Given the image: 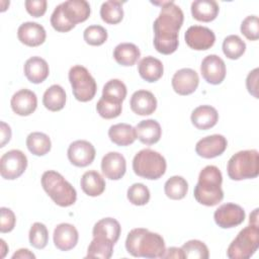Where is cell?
<instances>
[{
  "mask_svg": "<svg viewBox=\"0 0 259 259\" xmlns=\"http://www.w3.org/2000/svg\"><path fill=\"white\" fill-rule=\"evenodd\" d=\"M140 57V49L132 42H121L117 45L113 51V58L116 63L124 67L135 65Z\"/></svg>",
  "mask_w": 259,
  "mask_h": 259,
  "instance_id": "f546056e",
  "label": "cell"
},
{
  "mask_svg": "<svg viewBox=\"0 0 259 259\" xmlns=\"http://www.w3.org/2000/svg\"><path fill=\"white\" fill-rule=\"evenodd\" d=\"M130 105L136 114L150 115L157 108V99L151 91L138 90L132 95Z\"/></svg>",
  "mask_w": 259,
  "mask_h": 259,
  "instance_id": "ffe728a7",
  "label": "cell"
},
{
  "mask_svg": "<svg viewBox=\"0 0 259 259\" xmlns=\"http://www.w3.org/2000/svg\"><path fill=\"white\" fill-rule=\"evenodd\" d=\"M213 219L220 228L231 229L241 225L244 222L245 210L239 204L232 202L224 203L215 209Z\"/></svg>",
  "mask_w": 259,
  "mask_h": 259,
  "instance_id": "30bf717a",
  "label": "cell"
},
{
  "mask_svg": "<svg viewBox=\"0 0 259 259\" xmlns=\"http://www.w3.org/2000/svg\"><path fill=\"white\" fill-rule=\"evenodd\" d=\"M127 199L134 205H145L150 200V190L143 183H134L126 192Z\"/></svg>",
  "mask_w": 259,
  "mask_h": 259,
  "instance_id": "ab89813d",
  "label": "cell"
},
{
  "mask_svg": "<svg viewBox=\"0 0 259 259\" xmlns=\"http://www.w3.org/2000/svg\"><path fill=\"white\" fill-rule=\"evenodd\" d=\"M23 71L27 80L33 84H39L44 82L50 74V69L47 61L37 56L31 57L26 60V62L24 63Z\"/></svg>",
  "mask_w": 259,
  "mask_h": 259,
  "instance_id": "7402d4cb",
  "label": "cell"
},
{
  "mask_svg": "<svg viewBox=\"0 0 259 259\" xmlns=\"http://www.w3.org/2000/svg\"><path fill=\"white\" fill-rule=\"evenodd\" d=\"M0 243H1V249H0L1 250V254H0V257L4 258L6 252L8 251V247H7V245H6V243H5V241L3 239L0 240Z\"/></svg>",
  "mask_w": 259,
  "mask_h": 259,
  "instance_id": "f5cc1de1",
  "label": "cell"
},
{
  "mask_svg": "<svg viewBox=\"0 0 259 259\" xmlns=\"http://www.w3.org/2000/svg\"><path fill=\"white\" fill-rule=\"evenodd\" d=\"M102 97L121 102L126 97V86L118 79H111L107 81L102 89Z\"/></svg>",
  "mask_w": 259,
  "mask_h": 259,
  "instance_id": "74e56055",
  "label": "cell"
},
{
  "mask_svg": "<svg viewBox=\"0 0 259 259\" xmlns=\"http://www.w3.org/2000/svg\"><path fill=\"white\" fill-rule=\"evenodd\" d=\"M223 175L217 166H205L199 173L198 182L194 187L193 195L197 202L206 206H213L224 198L222 189Z\"/></svg>",
  "mask_w": 259,
  "mask_h": 259,
  "instance_id": "3957f363",
  "label": "cell"
},
{
  "mask_svg": "<svg viewBox=\"0 0 259 259\" xmlns=\"http://www.w3.org/2000/svg\"><path fill=\"white\" fill-rule=\"evenodd\" d=\"M241 32L250 40L259 38V19L256 15L247 16L241 23Z\"/></svg>",
  "mask_w": 259,
  "mask_h": 259,
  "instance_id": "ee69618b",
  "label": "cell"
},
{
  "mask_svg": "<svg viewBox=\"0 0 259 259\" xmlns=\"http://www.w3.org/2000/svg\"><path fill=\"white\" fill-rule=\"evenodd\" d=\"M96 110L98 114L105 119L115 118L121 113L122 103L101 96L96 104Z\"/></svg>",
  "mask_w": 259,
  "mask_h": 259,
  "instance_id": "8d00e7d4",
  "label": "cell"
},
{
  "mask_svg": "<svg viewBox=\"0 0 259 259\" xmlns=\"http://www.w3.org/2000/svg\"><path fill=\"white\" fill-rule=\"evenodd\" d=\"M121 227L113 218H104L99 220L93 227V237H104L112 241L114 244L119 239Z\"/></svg>",
  "mask_w": 259,
  "mask_h": 259,
  "instance_id": "83f0119b",
  "label": "cell"
},
{
  "mask_svg": "<svg viewBox=\"0 0 259 259\" xmlns=\"http://www.w3.org/2000/svg\"><path fill=\"white\" fill-rule=\"evenodd\" d=\"M171 84L173 90L179 95H189L193 93L199 84L198 74L190 68H183L175 72Z\"/></svg>",
  "mask_w": 259,
  "mask_h": 259,
  "instance_id": "5bb4252c",
  "label": "cell"
},
{
  "mask_svg": "<svg viewBox=\"0 0 259 259\" xmlns=\"http://www.w3.org/2000/svg\"><path fill=\"white\" fill-rule=\"evenodd\" d=\"M228 147L227 139L222 135H211L200 139L195 146V152L198 156L211 159L222 155Z\"/></svg>",
  "mask_w": 259,
  "mask_h": 259,
  "instance_id": "9a60e30c",
  "label": "cell"
},
{
  "mask_svg": "<svg viewBox=\"0 0 259 259\" xmlns=\"http://www.w3.org/2000/svg\"><path fill=\"white\" fill-rule=\"evenodd\" d=\"M151 3L161 6L159 16L153 24L155 32L154 47L160 54L171 55L179 45L178 33L183 24L184 14L174 1H152Z\"/></svg>",
  "mask_w": 259,
  "mask_h": 259,
  "instance_id": "6da1fadb",
  "label": "cell"
},
{
  "mask_svg": "<svg viewBox=\"0 0 259 259\" xmlns=\"http://www.w3.org/2000/svg\"><path fill=\"white\" fill-rule=\"evenodd\" d=\"M250 225L258 226V208H255L254 211L250 214Z\"/></svg>",
  "mask_w": 259,
  "mask_h": 259,
  "instance_id": "816d5d0a",
  "label": "cell"
},
{
  "mask_svg": "<svg viewBox=\"0 0 259 259\" xmlns=\"http://www.w3.org/2000/svg\"><path fill=\"white\" fill-rule=\"evenodd\" d=\"M227 172L232 180L256 178L259 174V154L257 150H244L234 154L227 165Z\"/></svg>",
  "mask_w": 259,
  "mask_h": 259,
  "instance_id": "5b68a950",
  "label": "cell"
},
{
  "mask_svg": "<svg viewBox=\"0 0 259 259\" xmlns=\"http://www.w3.org/2000/svg\"><path fill=\"white\" fill-rule=\"evenodd\" d=\"M41 186L59 206L67 207L76 202V189L57 171L49 170L44 172L41 176Z\"/></svg>",
  "mask_w": 259,
  "mask_h": 259,
  "instance_id": "277c9868",
  "label": "cell"
},
{
  "mask_svg": "<svg viewBox=\"0 0 259 259\" xmlns=\"http://www.w3.org/2000/svg\"><path fill=\"white\" fill-rule=\"evenodd\" d=\"M66 99V92L63 87L58 84H54L45 91L42 104L50 111H59L65 107Z\"/></svg>",
  "mask_w": 259,
  "mask_h": 259,
  "instance_id": "4dcf8cb0",
  "label": "cell"
},
{
  "mask_svg": "<svg viewBox=\"0 0 259 259\" xmlns=\"http://www.w3.org/2000/svg\"><path fill=\"white\" fill-rule=\"evenodd\" d=\"M125 249L134 257L162 258L166 248L161 235L144 228L130 231L125 240Z\"/></svg>",
  "mask_w": 259,
  "mask_h": 259,
  "instance_id": "7a4b0ae2",
  "label": "cell"
},
{
  "mask_svg": "<svg viewBox=\"0 0 259 259\" xmlns=\"http://www.w3.org/2000/svg\"><path fill=\"white\" fill-rule=\"evenodd\" d=\"M51 24L54 29L59 32H67L75 27V25L69 22V20L66 18L61 4H59L53 11L51 16Z\"/></svg>",
  "mask_w": 259,
  "mask_h": 259,
  "instance_id": "7bdbcfd3",
  "label": "cell"
},
{
  "mask_svg": "<svg viewBox=\"0 0 259 259\" xmlns=\"http://www.w3.org/2000/svg\"><path fill=\"white\" fill-rule=\"evenodd\" d=\"M137 139L145 145H154L159 142L162 130L160 123L155 119H146L140 121L136 127Z\"/></svg>",
  "mask_w": 259,
  "mask_h": 259,
  "instance_id": "cb8c5ba5",
  "label": "cell"
},
{
  "mask_svg": "<svg viewBox=\"0 0 259 259\" xmlns=\"http://www.w3.org/2000/svg\"><path fill=\"white\" fill-rule=\"evenodd\" d=\"M29 243L35 249H44L49 242V232L41 223H34L28 234Z\"/></svg>",
  "mask_w": 259,
  "mask_h": 259,
  "instance_id": "60d3db41",
  "label": "cell"
},
{
  "mask_svg": "<svg viewBox=\"0 0 259 259\" xmlns=\"http://www.w3.org/2000/svg\"><path fill=\"white\" fill-rule=\"evenodd\" d=\"M107 36V30L103 26L97 24L89 25L88 27H86L83 33V37L86 44L95 47L103 45L106 41Z\"/></svg>",
  "mask_w": 259,
  "mask_h": 259,
  "instance_id": "b9f144b4",
  "label": "cell"
},
{
  "mask_svg": "<svg viewBox=\"0 0 259 259\" xmlns=\"http://www.w3.org/2000/svg\"><path fill=\"white\" fill-rule=\"evenodd\" d=\"M259 247V228L250 225L239 232L227 250L230 259H248Z\"/></svg>",
  "mask_w": 259,
  "mask_h": 259,
  "instance_id": "52a82bcc",
  "label": "cell"
},
{
  "mask_svg": "<svg viewBox=\"0 0 259 259\" xmlns=\"http://www.w3.org/2000/svg\"><path fill=\"white\" fill-rule=\"evenodd\" d=\"M28 151L35 156H45L51 151L52 142L48 135L40 132H33L26 138Z\"/></svg>",
  "mask_w": 259,
  "mask_h": 259,
  "instance_id": "d6a6232c",
  "label": "cell"
},
{
  "mask_svg": "<svg viewBox=\"0 0 259 259\" xmlns=\"http://www.w3.org/2000/svg\"><path fill=\"white\" fill-rule=\"evenodd\" d=\"M162 258H179V259H183L184 255L182 252L181 248H177V247H170L169 249H167L163 255Z\"/></svg>",
  "mask_w": 259,
  "mask_h": 259,
  "instance_id": "681fc988",
  "label": "cell"
},
{
  "mask_svg": "<svg viewBox=\"0 0 259 259\" xmlns=\"http://www.w3.org/2000/svg\"><path fill=\"white\" fill-rule=\"evenodd\" d=\"M26 11L33 17H40L47 11L48 3L46 0H26L24 2Z\"/></svg>",
  "mask_w": 259,
  "mask_h": 259,
  "instance_id": "bcb514c9",
  "label": "cell"
},
{
  "mask_svg": "<svg viewBox=\"0 0 259 259\" xmlns=\"http://www.w3.org/2000/svg\"><path fill=\"white\" fill-rule=\"evenodd\" d=\"M10 105L14 113L20 116L30 115L37 106V97L29 89H20L15 92L10 100Z\"/></svg>",
  "mask_w": 259,
  "mask_h": 259,
  "instance_id": "2e32d148",
  "label": "cell"
},
{
  "mask_svg": "<svg viewBox=\"0 0 259 259\" xmlns=\"http://www.w3.org/2000/svg\"><path fill=\"white\" fill-rule=\"evenodd\" d=\"M0 135H1L0 147L3 148L11 139V128L4 121H0Z\"/></svg>",
  "mask_w": 259,
  "mask_h": 259,
  "instance_id": "c3c4849f",
  "label": "cell"
},
{
  "mask_svg": "<svg viewBox=\"0 0 259 259\" xmlns=\"http://www.w3.org/2000/svg\"><path fill=\"white\" fill-rule=\"evenodd\" d=\"M69 81L74 97L81 102H87L94 98L97 85L89 71L81 66H73L69 71Z\"/></svg>",
  "mask_w": 259,
  "mask_h": 259,
  "instance_id": "ba28073f",
  "label": "cell"
},
{
  "mask_svg": "<svg viewBox=\"0 0 259 259\" xmlns=\"http://www.w3.org/2000/svg\"><path fill=\"white\" fill-rule=\"evenodd\" d=\"M202 78L209 84H221L226 77V64L222 58L217 55L206 56L200 65Z\"/></svg>",
  "mask_w": 259,
  "mask_h": 259,
  "instance_id": "4fadbf2b",
  "label": "cell"
},
{
  "mask_svg": "<svg viewBox=\"0 0 259 259\" xmlns=\"http://www.w3.org/2000/svg\"><path fill=\"white\" fill-rule=\"evenodd\" d=\"M94 146L85 140H78L70 144L67 155L69 161L77 167H86L95 159Z\"/></svg>",
  "mask_w": 259,
  "mask_h": 259,
  "instance_id": "7c38bea8",
  "label": "cell"
},
{
  "mask_svg": "<svg viewBox=\"0 0 259 259\" xmlns=\"http://www.w3.org/2000/svg\"><path fill=\"white\" fill-rule=\"evenodd\" d=\"M191 122L198 130H208L213 127L219 120L217 109L210 105H199L191 113Z\"/></svg>",
  "mask_w": 259,
  "mask_h": 259,
  "instance_id": "603a6c76",
  "label": "cell"
},
{
  "mask_svg": "<svg viewBox=\"0 0 259 259\" xmlns=\"http://www.w3.org/2000/svg\"><path fill=\"white\" fill-rule=\"evenodd\" d=\"M53 239L55 246L59 250L69 251L77 245L79 234L73 225L62 223L55 228Z\"/></svg>",
  "mask_w": 259,
  "mask_h": 259,
  "instance_id": "d6986e66",
  "label": "cell"
},
{
  "mask_svg": "<svg viewBox=\"0 0 259 259\" xmlns=\"http://www.w3.org/2000/svg\"><path fill=\"white\" fill-rule=\"evenodd\" d=\"M164 191L167 197L174 200H179L185 197L188 191V183L182 176L170 177L164 185Z\"/></svg>",
  "mask_w": 259,
  "mask_h": 259,
  "instance_id": "e575fe53",
  "label": "cell"
},
{
  "mask_svg": "<svg viewBox=\"0 0 259 259\" xmlns=\"http://www.w3.org/2000/svg\"><path fill=\"white\" fill-rule=\"evenodd\" d=\"M27 167V158L20 150H10L0 159V174L6 180L20 177Z\"/></svg>",
  "mask_w": 259,
  "mask_h": 259,
  "instance_id": "9c48e42d",
  "label": "cell"
},
{
  "mask_svg": "<svg viewBox=\"0 0 259 259\" xmlns=\"http://www.w3.org/2000/svg\"><path fill=\"white\" fill-rule=\"evenodd\" d=\"M108 137L110 141L117 146L132 145L137 139L135 127L123 122L111 125L108 130Z\"/></svg>",
  "mask_w": 259,
  "mask_h": 259,
  "instance_id": "f1b7e54d",
  "label": "cell"
},
{
  "mask_svg": "<svg viewBox=\"0 0 259 259\" xmlns=\"http://www.w3.org/2000/svg\"><path fill=\"white\" fill-rule=\"evenodd\" d=\"M114 243L104 237H93L87 249V258L109 259L113 253Z\"/></svg>",
  "mask_w": 259,
  "mask_h": 259,
  "instance_id": "1f68e13d",
  "label": "cell"
},
{
  "mask_svg": "<svg viewBox=\"0 0 259 259\" xmlns=\"http://www.w3.org/2000/svg\"><path fill=\"white\" fill-rule=\"evenodd\" d=\"M61 5L66 18L74 25L87 20L90 16V5L85 0H68Z\"/></svg>",
  "mask_w": 259,
  "mask_h": 259,
  "instance_id": "44dd1931",
  "label": "cell"
},
{
  "mask_svg": "<svg viewBox=\"0 0 259 259\" xmlns=\"http://www.w3.org/2000/svg\"><path fill=\"white\" fill-rule=\"evenodd\" d=\"M220 7L213 0H195L191 3L192 17L198 21L210 22L219 14Z\"/></svg>",
  "mask_w": 259,
  "mask_h": 259,
  "instance_id": "484cf974",
  "label": "cell"
},
{
  "mask_svg": "<svg viewBox=\"0 0 259 259\" xmlns=\"http://www.w3.org/2000/svg\"><path fill=\"white\" fill-rule=\"evenodd\" d=\"M246 51L245 41L236 34L228 35L223 41V52L231 60H237L243 56Z\"/></svg>",
  "mask_w": 259,
  "mask_h": 259,
  "instance_id": "d590c367",
  "label": "cell"
},
{
  "mask_svg": "<svg viewBox=\"0 0 259 259\" xmlns=\"http://www.w3.org/2000/svg\"><path fill=\"white\" fill-rule=\"evenodd\" d=\"M80 185L88 196H98L105 190V181L103 177L95 170L86 171L80 180Z\"/></svg>",
  "mask_w": 259,
  "mask_h": 259,
  "instance_id": "4316f807",
  "label": "cell"
},
{
  "mask_svg": "<svg viewBox=\"0 0 259 259\" xmlns=\"http://www.w3.org/2000/svg\"><path fill=\"white\" fill-rule=\"evenodd\" d=\"M101 170L103 175L110 180H119L126 171L124 157L118 152H109L101 160Z\"/></svg>",
  "mask_w": 259,
  "mask_h": 259,
  "instance_id": "e0dca14e",
  "label": "cell"
},
{
  "mask_svg": "<svg viewBox=\"0 0 259 259\" xmlns=\"http://www.w3.org/2000/svg\"><path fill=\"white\" fill-rule=\"evenodd\" d=\"M187 46L195 51H205L210 49L214 41L215 35L211 29L201 25H192L187 28L184 34Z\"/></svg>",
  "mask_w": 259,
  "mask_h": 259,
  "instance_id": "8fae6325",
  "label": "cell"
},
{
  "mask_svg": "<svg viewBox=\"0 0 259 259\" xmlns=\"http://www.w3.org/2000/svg\"><path fill=\"white\" fill-rule=\"evenodd\" d=\"M17 36L20 42L28 47H38L46 40L47 33L42 25L37 22L27 21L19 25Z\"/></svg>",
  "mask_w": 259,
  "mask_h": 259,
  "instance_id": "ac0fdd59",
  "label": "cell"
},
{
  "mask_svg": "<svg viewBox=\"0 0 259 259\" xmlns=\"http://www.w3.org/2000/svg\"><path fill=\"white\" fill-rule=\"evenodd\" d=\"M258 68H255L252 70L246 79V86L248 89V92L253 95L255 98H258Z\"/></svg>",
  "mask_w": 259,
  "mask_h": 259,
  "instance_id": "7dc6e473",
  "label": "cell"
},
{
  "mask_svg": "<svg viewBox=\"0 0 259 259\" xmlns=\"http://www.w3.org/2000/svg\"><path fill=\"white\" fill-rule=\"evenodd\" d=\"M0 218V232L3 234L11 232L14 229L16 223L14 212L8 207H1Z\"/></svg>",
  "mask_w": 259,
  "mask_h": 259,
  "instance_id": "f6af8a7d",
  "label": "cell"
},
{
  "mask_svg": "<svg viewBox=\"0 0 259 259\" xmlns=\"http://www.w3.org/2000/svg\"><path fill=\"white\" fill-rule=\"evenodd\" d=\"M167 168L165 158L151 149H143L133 159L134 172L145 179L156 180L162 177Z\"/></svg>",
  "mask_w": 259,
  "mask_h": 259,
  "instance_id": "8992f818",
  "label": "cell"
},
{
  "mask_svg": "<svg viewBox=\"0 0 259 259\" xmlns=\"http://www.w3.org/2000/svg\"><path fill=\"white\" fill-rule=\"evenodd\" d=\"M17 258H21V259H34L35 255L30 252L28 249H19L17 250L13 255H12V259H17Z\"/></svg>",
  "mask_w": 259,
  "mask_h": 259,
  "instance_id": "f907efd6",
  "label": "cell"
},
{
  "mask_svg": "<svg viewBox=\"0 0 259 259\" xmlns=\"http://www.w3.org/2000/svg\"><path fill=\"white\" fill-rule=\"evenodd\" d=\"M121 1L109 0L102 3L100 7L101 19L108 24H117L123 18V9Z\"/></svg>",
  "mask_w": 259,
  "mask_h": 259,
  "instance_id": "836d02e7",
  "label": "cell"
},
{
  "mask_svg": "<svg viewBox=\"0 0 259 259\" xmlns=\"http://www.w3.org/2000/svg\"><path fill=\"white\" fill-rule=\"evenodd\" d=\"M138 71L142 79L152 83L158 81L163 76L164 67L159 59L148 56L139 62Z\"/></svg>",
  "mask_w": 259,
  "mask_h": 259,
  "instance_id": "d4e9b609",
  "label": "cell"
},
{
  "mask_svg": "<svg viewBox=\"0 0 259 259\" xmlns=\"http://www.w3.org/2000/svg\"><path fill=\"white\" fill-rule=\"evenodd\" d=\"M184 258L189 259H207L209 252L207 246L199 240H190L181 247Z\"/></svg>",
  "mask_w": 259,
  "mask_h": 259,
  "instance_id": "f35d334b",
  "label": "cell"
}]
</instances>
